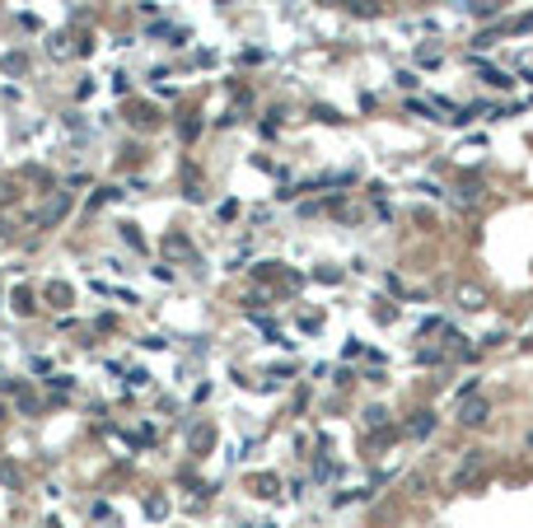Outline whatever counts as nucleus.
I'll return each instance as SVG.
<instances>
[{"mask_svg": "<svg viewBox=\"0 0 533 528\" xmlns=\"http://www.w3.org/2000/svg\"><path fill=\"white\" fill-rule=\"evenodd\" d=\"M66 211H70V192H52V197H47V206H43V211L33 216V225H43V229H47V225H57V220H61Z\"/></svg>", "mask_w": 533, "mask_h": 528, "instance_id": "1", "label": "nucleus"}, {"mask_svg": "<svg viewBox=\"0 0 533 528\" xmlns=\"http://www.w3.org/2000/svg\"><path fill=\"white\" fill-rule=\"evenodd\" d=\"M458 421H463V425H482L486 421V398H477V393L463 398V402H458Z\"/></svg>", "mask_w": 533, "mask_h": 528, "instance_id": "2", "label": "nucleus"}, {"mask_svg": "<svg viewBox=\"0 0 533 528\" xmlns=\"http://www.w3.org/2000/svg\"><path fill=\"white\" fill-rule=\"evenodd\" d=\"M486 304V295L477 290V285H458V309H468V313H477Z\"/></svg>", "mask_w": 533, "mask_h": 528, "instance_id": "3", "label": "nucleus"}, {"mask_svg": "<svg viewBox=\"0 0 533 528\" xmlns=\"http://www.w3.org/2000/svg\"><path fill=\"white\" fill-rule=\"evenodd\" d=\"M164 248H169V257H183V262H192V257H197L183 234H169V239H164Z\"/></svg>", "mask_w": 533, "mask_h": 528, "instance_id": "4", "label": "nucleus"}, {"mask_svg": "<svg viewBox=\"0 0 533 528\" xmlns=\"http://www.w3.org/2000/svg\"><path fill=\"white\" fill-rule=\"evenodd\" d=\"M430 425H435V416H430V412H416V416H412V425H407V430H412V435H416V439H421V435H430Z\"/></svg>", "mask_w": 533, "mask_h": 528, "instance_id": "5", "label": "nucleus"}, {"mask_svg": "<svg viewBox=\"0 0 533 528\" xmlns=\"http://www.w3.org/2000/svg\"><path fill=\"white\" fill-rule=\"evenodd\" d=\"M486 84H491V89H515V80L505 75V70H486Z\"/></svg>", "mask_w": 533, "mask_h": 528, "instance_id": "6", "label": "nucleus"}, {"mask_svg": "<svg viewBox=\"0 0 533 528\" xmlns=\"http://www.w3.org/2000/svg\"><path fill=\"white\" fill-rule=\"evenodd\" d=\"M122 239H126L136 252H145V239H141V229H136V225H122Z\"/></svg>", "mask_w": 533, "mask_h": 528, "instance_id": "7", "label": "nucleus"}]
</instances>
